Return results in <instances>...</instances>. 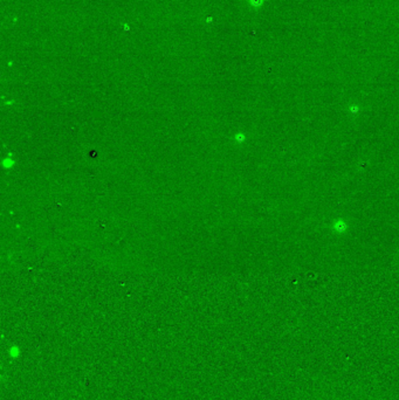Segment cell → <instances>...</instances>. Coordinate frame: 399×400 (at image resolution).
I'll return each mask as SVG.
<instances>
[{
    "label": "cell",
    "mask_w": 399,
    "mask_h": 400,
    "mask_svg": "<svg viewBox=\"0 0 399 400\" xmlns=\"http://www.w3.org/2000/svg\"><path fill=\"white\" fill-rule=\"evenodd\" d=\"M262 2V0H252V4L255 6H259Z\"/></svg>",
    "instance_id": "6da1fadb"
}]
</instances>
